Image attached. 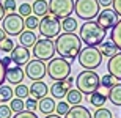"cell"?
I'll return each instance as SVG.
<instances>
[{"mask_svg": "<svg viewBox=\"0 0 121 118\" xmlns=\"http://www.w3.org/2000/svg\"><path fill=\"white\" fill-rule=\"evenodd\" d=\"M69 109H71V105L68 104L66 101H58V104L55 105V114L60 115V117H65Z\"/></svg>", "mask_w": 121, "mask_h": 118, "instance_id": "32", "label": "cell"}, {"mask_svg": "<svg viewBox=\"0 0 121 118\" xmlns=\"http://www.w3.org/2000/svg\"><path fill=\"white\" fill-rule=\"evenodd\" d=\"M99 6H104V8H108L110 5L113 3V0H98Z\"/></svg>", "mask_w": 121, "mask_h": 118, "instance_id": "43", "label": "cell"}, {"mask_svg": "<svg viewBox=\"0 0 121 118\" xmlns=\"http://www.w3.org/2000/svg\"><path fill=\"white\" fill-rule=\"evenodd\" d=\"M14 95H16V98H28V87L27 85H22V83H19V85H16V88H14Z\"/></svg>", "mask_w": 121, "mask_h": 118, "instance_id": "34", "label": "cell"}, {"mask_svg": "<svg viewBox=\"0 0 121 118\" xmlns=\"http://www.w3.org/2000/svg\"><path fill=\"white\" fill-rule=\"evenodd\" d=\"M9 109H11V112L19 114V112H22L25 109V102L21 98H13V99L9 101Z\"/></svg>", "mask_w": 121, "mask_h": 118, "instance_id": "31", "label": "cell"}, {"mask_svg": "<svg viewBox=\"0 0 121 118\" xmlns=\"http://www.w3.org/2000/svg\"><path fill=\"white\" fill-rule=\"evenodd\" d=\"M28 93H30V96L35 98V99H43V98H46L47 93H49V87H47L46 82L36 80L28 87Z\"/></svg>", "mask_w": 121, "mask_h": 118, "instance_id": "17", "label": "cell"}, {"mask_svg": "<svg viewBox=\"0 0 121 118\" xmlns=\"http://www.w3.org/2000/svg\"><path fill=\"white\" fill-rule=\"evenodd\" d=\"M13 47H14V41L11 39V38H8V36L0 43V50L5 52V54H9V52L13 50Z\"/></svg>", "mask_w": 121, "mask_h": 118, "instance_id": "33", "label": "cell"}, {"mask_svg": "<svg viewBox=\"0 0 121 118\" xmlns=\"http://www.w3.org/2000/svg\"><path fill=\"white\" fill-rule=\"evenodd\" d=\"M54 55H55V44L52 39L43 38V39H38L35 43V46H33V57L36 60L46 61V60L54 58Z\"/></svg>", "mask_w": 121, "mask_h": 118, "instance_id": "9", "label": "cell"}, {"mask_svg": "<svg viewBox=\"0 0 121 118\" xmlns=\"http://www.w3.org/2000/svg\"><path fill=\"white\" fill-rule=\"evenodd\" d=\"M47 76L52 80H63L68 76H71V61L61 57H54L47 63Z\"/></svg>", "mask_w": 121, "mask_h": 118, "instance_id": "4", "label": "cell"}, {"mask_svg": "<svg viewBox=\"0 0 121 118\" xmlns=\"http://www.w3.org/2000/svg\"><path fill=\"white\" fill-rule=\"evenodd\" d=\"M14 90L9 85H0V102H8L13 99Z\"/></svg>", "mask_w": 121, "mask_h": 118, "instance_id": "28", "label": "cell"}, {"mask_svg": "<svg viewBox=\"0 0 121 118\" xmlns=\"http://www.w3.org/2000/svg\"><path fill=\"white\" fill-rule=\"evenodd\" d=\"M74 13L82 21H93L101 13L98 0H76L74 2Z\"/></svg>", "mask_w": 121, "mask_h": 118, "instance_id": "5", "label": "cell"}, {"mask_svg": "<svg viewBox=\"0 0 121 118\" xmlns=\"http://www.w3.org/2000/svg\"><path fill=\"white\" fill-rule=\"evenodd\" d=\"M98 49H99V52H101V55H102V57H107V58H110V57H113L115 54L120 52L118 47L113 44L112 41H102V43L99 44Z\"/></svg>", "mask_w": 121, "mask_h": 118, "instance_id": "21", "label": "cell"}, {"mask_svg": "<svg viewBox=\"0 0 121 118\" xmlns=\"http://www.w3.org/2000/svg\"><path fill=\"white\" fill-rule=\"evenodd\" d=\"M49 13L57 16L58 19L69 17L74 11V0H49Z\"/></svg>", "mask_w": 121, "mask_h": 118, "instance_id": "10", "label": "cell"}, {"mask_svg": "<svg viewBox=\"0 0 121 118\" xmlns=\"http://www.w3.org/2000/svg\"><path fill=\"white\" fill-rule=\"evenodd\" d=\"M55 101L54 98H43V99H39V102H38V109H39V112H43L44 115H50L55 112Z\"/></svg>", "mask_w": 121, "mask_h": 118, "instance_id": "20", "label": "cell"}, {"mask_svg": "<svg viewBox=\"0 0 121 118\" xmlns=\"http://www.w3.org/2000/svg\"><path fill=\"white\" fill-rule=\"evenodd\" d=\"M17 14H21L24 19L31 14V5L30 3H21V6H17Z\"/></svg>", "mask_w": 121, "mask_h": 118, "instance_id": "36", "label": "cell"}, {"mask_svg": "<svg viewBox=\"0 0 121 118\" xmlns=\"http://www.w3.org/2000/svg\"><path fill=\"white\" fill-rule=\"evenodd\" d=\"M93 118H113V115H112V112H110L108 109H105V107H99V109L94 110Z\"/></svg>", "mask_w": 121, "mask_h": 118, "instance_id": "35", "label": "cell"}, {"mask_svg": "<svg viewBox=\"0 0 121 118\" xmlns=\"http://www.w3.org/2000/svg\"><path fill=\"white\" fill-rule=\"evenodd\" d=\"M117 83H120V80H118L117 77H113L112 74H104L102 77H101V85L105 87V88H112L113 85H117Z\"/></svg>", "mask_w": 121, "mask_h": 118, "instance_id": "30", "label": "cell"}, {"mask_svg": "<svg viewBox=\"0 0 121 118\" xmlns=\"http://www.w3.org/2000/svg\"><path fill=\"white\" fill-rule=\"evenodd\" d=\"M107 73L112 74L113 77H117L121 82V52H118V54H115L113 57L108 58Z\"/></svg>", "mask_w": 121, "mask_h": 118, "instance_id": "18", "label": "cell"}, {"mask_svg": "<svg viewBox=\"0 0 121 118\" xmlns=\"http://www.w3.org/2000/svg\"><path fill=\"white\" fill-rule=\"evenodd\" d=\"M112 6H113V9H115V13L121 17V0H113Z\"/></svg>", "mask_w": 121, "mask_h": 118, "instance_id": "42", "label": "cell"}, {"mask_svg": "<svg viewBox=\"0 0 121 118\" xmlns=\"http://www.w3.org/2000/svg\"><path fill=\"white\" fill-rule=\"evenodd\" d=\"M0 2H2V0H0Z\"/></svg>", "mask_w": 121, "mask_h": 118, "instance_id": "47", "label": "cell"}, {"mask_svg": "<svg viewBox=\"0 0 121 118\" xmlns=\"http://www.w3.org/2000/svg\"><path fill=\"white\" fill-rule=\"evenodd\" d=\"M24 25H25L27 30L35 32V28H38V25H39V19L36 17L35 14H30V16H27V17L24 19Z\"/></svg>", "mask_w": 121, "mask_h": 118, "instance_id": "29", "label": "cell"}, {"mask_svg": "<svg viewBox=\"0 0 121 118\" xmlns=\"http://www.w3.org/2000/svg\"><path fill=\"white\" fill-rule=\"evenodd\" d=\"M25 109L30 110V112H35V110L38 109V99H35V98H27V101H25Z\"/></svg>", "mask_w": 121, "mask_h": 118, "instance_id": "38", "label": "cell"}, {"mask_svg": "<svg viewBox=\"0 0 121 118\" xmlns=\"http://www.w3.org/2000/svg\"><path fill=\"white\" fill-rule=\"evenodd\" d=\"M46 118H61V117L57 114H50V115H46Z\"/></svg>", "mask_w": 121, "mask_h": 118, "instance_id": "46", "label": "cell"}, {"mask_svg": "<svg viewBox=\"0 0 121 118\" xmlns=\"http://www.w3.org/2000/svg\"><path fill=\"white\" fill-rule=\"evenodd\" d=\"M79 35H80V36H79L80 41L85 46L98 47V46L104 41L107 32H105L104 28H101L96 22H93V21H86V22H83V25L80 27Z\"/></svg>", "mask_w": 121, "mask_h": 118, "instance_id": "2", "label": "cell"}, {"mask_svg": "<svg viewBox=\"0 0 121 118\" xmlns=\"http://www.w3.org/2000/svg\"><path fill=\"white\" fill-rule=\"evenodd\" d=\"M11 109H9L8 105H5V104H2L0 105V118H11Z\"/></svg>", "mask_w": 121, "mask_h": 118, "instance_id": "40", "label": "cell"}, {"mask_svg": "<svg viewBox=\"0 0 121 118\" xmlns=\"http://www.w3.org/2000/svg\"><path fill=\"white\" fill-rule=\"evenodd\" d=\"M2 28L5 30L6 35L11 36H19L24 32V17L17 13H8V16H5L2 21Z\"/></svg>", "mask_w": 121, "mask_h": 118, "instance_id": "8", "label": "cell"}, {"mask_svg": "<svg viewBox=\"0 0 121 118\" xmlns=\"http://www.w3.org/2000/svg\"><path fill=\"white\" fill-rule=\"evenodd\" d=\"M5 73H6V68L3 66L2 58H0V85H3V82L6 80V79H5Z\"/></svg>", "mask_w": 121, "mask_h": 118, "instance_id": "41", "label": "cell"}, {"mask_svg": "<svg viewBox=\"0 0 121 118\" xmlns=\"http://www.w3.org/2000/svg\"><path fill=\"white\" fill-rule=\"evenodd\" d=\"M13 118H38V115L35 112H30V110H22V112L16 114Z\"/></svg>", "mask_w": 121, "mask_h": 118, "instance_id": "39", "label": "cell"}, {"mask_svg": "<svg viewBox=\"0 0 121 118\" xmlns=\"http://www.w3.org/2000/svg\"><path fill=\"white\" fill-rule=\"evenodd\" d=\"M61 30H65V33H74L77 30V21L74 17H65L61 21Z\"/></svg>", "mask_w": 121, "mask_h": 118, "instance_id": "27", "label": "cell"}, {"mask_svg": "<svg viewBox=\"0 0 121 118\" xmlns=\"http://www.w3.org/2000/svg\"><path fill=\"white\" fill-rule=\"evenodd\" d=\"M79 63H80L82 68L85 69H96L101 66L102 63V55L99 52L98 47H90V46H86V47H82V50L79 52Z\"/></svg>", "mask_w": 121, "mask_h": 118, "instance_id": "7", "label": "cell"}, {"mask_svg": "<svg viewBox=\"0 0 121 118\" xmlns=\"http://www.w3.org/2000/svg\"><path fill=\"white\" fill-rule=\"evenodd\" d=\"M120 19L121 17L115 13V9L105 8V9H102V11L98 14V17H96V24H98L101 28H104V30L107 32L108 28L112 30V28L117 25V22L120 21Z\"/></svg>", "mask_w": 121, "mask_h": 118, "instance_id": "12", "label": "cell"}, {"mask_svg": "<svg viewBox=\"0 0 121 118\" xmlns=\"http://www.w3.org/2000/svg\"><path fill=\"white\" fill-rule=\"evenodd\" d=\"M76 85L79 91H82L86 96H90L93 91H96L99 88L101 77L98 76V73L94 69H85V71L79 73V76L76 77Z\"/></svg>", "mask_w": 121, "mask_h": 118, "instance_id": "3", "label": "cell"}, {"mask_svg": "<svg viewBox=\"0 0 121 118\" xmlns=\"http://www.w3.org/2000/svg\"><path fill=\"white\" fill-rule=\"evenodd\" d=\"M25 76H27L30 80L36 82V80H43L47 73V66H46L44 61L41 60H30L27 65H25Z\"/></svg>", "mask_w": 121, "mask_h": 118, "instance_id": "11", "label": "cell"}, {"mask_svg": "<svg viewBox=\"0 0 121 118\" xmlns=\"http://www.w3.org/2000/svg\"><path fill=\"white\" fill-rule=\"evenodd\" d=\"M65 118H93V117H91L90 110L86 107L79 104V105H72L71 109L68 110V114L65 115Z\"/></svg>", "mask_w": 121, "mask_h": 118, "instance_id": "19", "label": "cell"}, {"mask_svg": "<svg viewBox=\"0 0 121 118\" xmlns=\"http://www.w3.org/2000/svg\"><path fill=\"white\" fill-rule=\"evenodd\" d=\"M47 13H49V5L46 0H36L31 5V14H35L36 17H43Z\"/></svg>", "mask_w": 121, "mask_h": 118, "instance_id": "24", "label": "cell"}, {"mask_svg": "<svg viewBox=\"0 0 121 118\" xmlns=\"http://www.w3.org/2000/svg\"><path fill=\"white\" fill-rule=\"evenodd\" d=\"M5 13H6V11H5L3 5H2V2H0V22L3 21V17H5Z\"/></svg>", "mask_w": 121, "mask_h": 118, "instance_id": "44", "label": "cell"}, {"mask_svg": "<svg viewBox=\"0 0 121 118\" xmlns=\"http://www.w3.org/2000/svg\"><path fill=\"white\" fill-rule=\"evenodd\" d=\"M110 41L118 47V50L121 52V19L117 22V25L112 28L110 32Z\"/></svg>", "mask_w": 121, "mask_h": 118, "instance_id": "26", "label": "cell"}, {"mask_svg": "<svg viewBox=\"0 0 121 118\" xmlns=\"http://www.w3.org/2000/svg\"><path fill=\"white\" fill-rule=\"evenodd\" d=\"M24 77H25V73H24V69L17 65L11 63L9 66H6V73H5V79L9 82V83H13V85H19V83H22Z\"/></svg>", "mask_w": 121, "mask_h": 118, "instance_id": "15", "label": "cell"}, {"mask_svg": "<svg viewBox=\"0 0 121 118\" xmlns=\"http://www.w3.org/2000/svg\"><path fill=\"white\" fill-rule=\"evenodd\" d=\"M3 8L5 11H8V13H14L16 9H17V3H16V0H3Z\"/></svg>", "mask_w": 121, "mask_h": 118, "instance_id": "37", "label": "cell"}, {"mask_svg": "<svg viewBox=\"0 0 121 118\" xmlns=\"http://www.w3.org/2000/svg\"><path fill=\"white\" fill-rule=\"evenodd\" d=\"M108 101L113 105H121V82L108 88Z\"/></svg>", "mask_w": 121, "mask_h": 118, "instance_id": "25", "label": "cell"}, {"mask_svg": "<svg viewBox=\"0 0 121 118\" xmlns=\"http://www.w3.org/2000/svg\"><path fill=\"white\" fill-rule=\"evenodd\" d=\"M36 41H38V38H36L35 32H31V30H25L19 35V44L24 47H33Z\"/></svg>", "mask_w": 121, "mask_h": 118, "instance_id": "22", "label": "cell"}, {"mask_svg": "<svg viewBox=\"0 0 121 118\" xmlns=\"http://www.w3.org/2000/svg\"><path fill=\"white\" fill-rule=\"evenodd\" d=\"M66 102L69 105H79V104H82V101H83V93L82 91H79L77 88H71V90L66 93Z\"/></svg>", "mask_w": 121, "mask_h": 118, "instance_id": "23", "label": "cell"}, {"mask_svg": "<svg viewBox=\"0 0 121 118\" xmlns=\"http://www.w3.org/2000/svg\"><path fill=\"white\" fill-rule=\"evenodd\" d=\"M72 82H74L72 76H68V77L63 79V80H55L54 83H52V87H50V95H52V98H57V99L65 98L66 93L71 90Z\"/></svg>", "mask_w": 121, "mask_h": 118, "instance_id": "13", "label": "cell"}, {"mask_svg": "<svg viewBox=\"0 0 121 118\" xmlns=\"http://www.w3.org/2000/svg\"><path fill=\"white\" fill-rule=\"evenodd\" d=\"M55 52H58L61 58H66L68 61H74L79 57V52L82 50V41L76 33H63L58 35L54 41Z\"/></svg>", "mask_w": 121, "mask_h": 118, "instance_id": "1", "label": "cell"}, {"mask_svg": "<svg viewBox=\"0 0 121 118\" xmlns=\"http://www.w3.org/2000/svg\"><path fill=\"white\" fill-rule=\"evenodd\" d=\"M107 99H108V88H105V87H102V85H99L98 90L93 91L90 95V98H88L90 104L93 105V107H96V109L102 107Z\"/></svg>", "mask_w": 121, "mask_h": 118, "instance_id": "16", "label": "cell"}, {"mask_svg": "<svg viewBox=\"0 0 121 118\" xmlns=\"http://www.w3.org/2000/svg\"><path fill=\"white\" fill-rule=\"evenodd\" d=\"M5 38H6V33H5L3 28H0V43H2V41H3Z\"/></svg>", "mask_w": 121, "mask_h": 118, "instance_id": "45", "label": "cell"}, {"mask_svg": "<svg viewBox=\"0 0 121 118\" xmlns=\"http://www.w3.org/2000/svg\"><path fill=\"white\" fill-rule=\"evenodd\" d=\"M38 28H39V33L43 35V38L52 39V38H57L61 32V21L52 13H47L39 21Z\"/></svg>", "mask_w": 121, "mask_h": 118, "instance_id": "6", "label": "cell"}, {"mask_svg": "<svg viewBox=\"0 0 121 118\" xmlns=\"http://www.w3.org/2000/svg\"><path fill=\"white\" fill-rule=\"evenodd\" d=\"M9 57L13 60L14 65H17V66H25V65L30 61V50L28 47H24V46H14L13 50L9 52Z\"/></svg>", "mask_w": 121, "mask_h": 118, "instance_id": "14", "label": "cell"}]
</instances>
